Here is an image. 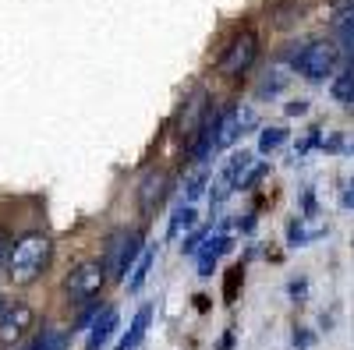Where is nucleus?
Wrapping results in <instances>:
<instances>
[{"label":"nucleus","instance_id":"nucleus-1","mask_svg":"<svg viewBox=\"0 0 354 350\" xmlns=\"http://www.w3.org/2000/svg\"><path fill=\"white\" fill-rule=\"evenodd\" d=\"M50 255H53V241L46 237V233H39V230L25 233V237L15 241V248H11V262H8L11 283H18V286L36 283L50 266Z\"/></svg>","mask_w":354,"mask_h":350},{"label":"nucleus","instance_id":"nucleus-2","mask_svg":"<svg viewBox=\"0 0 354 350\" xmlns=\"http://www.w3.org/2000/svg\"><path fill=\"white\" fill-rule=\"evenodd\" d=\"M294 68H298L301 78L308 81H326L337 75L340 68V43L337 39H312L298 50V57H294Z\"/></svg>","mask_w":354,"mask_h":350},{"label":"nucleus","instance_id":"nucleus-3","mask_svg":"<svg viewBox=\"0 0 354 350\" xmlns=\"http://www.w3.org/2000/svg\"><path fill=\"white\" fill-rule=\"evenodd\" d=\"M142 251H145V244H142V233L138 230H117L113 237L106 241V255H103L106 276L124 280L128 269H135V262H138Z\"/></svg>","mask_w":354,"mask_h":350},{"label":"nucleus","instance_id":"nucleus-4","mask_svg":"<svg viewBox=\"0 0 354 350\" xmlns=\"http://www.w3.org/2000/svg\"><path fill=\"white\" fill-rule=\"evenodd\" d=\"M106 283V266L103 262H82L75 266L64 280V290H68V301L71 304H93L100 298V290Z\"/></svg>","mask_w":354,"mask_h":350},{"label":"nucleus","instance_id":"nucleus-5","mask_svg":"<svg viewBox=\"0 0 354 350\" xmlns=\"http://www.w3.org/2000/svg\"><path fill=\"white\" fill-rule=\"evenodd\" d=\"M259 61V32L245 28L241 36H234L220 57V75L223 78H241L245 71H252V64Z\"/></svg>","mask_w":354,"mask_h":350},{"label":"nucleus","instance_id":"nucleus-6","mask_svg":"<svg viewBox=\"0 0 354 350\" xmlns=\"http://www.w3.org/2000/svg\"><path fill=\"white\" fill-rule=\"evenodd\" d=\"M209 96H205V89H195L188 99H185V106H181V113H177V135H181V142L192 149V142L198 138V131H202V124H205V117H209Z\"/></svg>","mask_w":354,"mask_h":350},{"label":"nucleus","instance_id":"nucleus-7","mask_svg":"<svg viewBox=\"0 0 354 350\" xmlns=\"http://www.w3.org/2000/svg\"><path fill=\"white\" fill-rule=\"evenodd\" d=\"M32 326H36V311H32V304H25V301L8 304L4 311H0V343L11 347V343L25 340Z\"/></svg>","mask_w":354,"mask_h":350},{"label":"nucleus","instance_id":"nucleus-8","mask_svg":"<svg viewBox=\"0 0 354 350\" xmlns=\"http://www.w3.org/2000/svg\"><path fill=\"white\" fill-rule=\"evenodd\" d=\"M245 124H252V113H248V110H238V106H227V110H220V113H216L213 153H223V149H230V145L241 138V131H248Z\"/></svg>","mask_w":354,"mask_h":350},{"label":"nucleus","instance_id":"nucleus-9","mask_svg":"<svg viewBox=\"0 0 354 350\" xmlns=\"http://www.w3.org/2000/svg\"><path fill=\"white\" fill-rule=\"evenodd\" d=\"M163 198H167V173H160V170L145 173V181L138 184V209H142V216H153Z\"/></svg>","mask_w":354,"mask_h":350},{"label":"nucleus","instance_id":"nucleus-10","mask_svg":"<svg viewBox=\"0 0 354 350\" xmlns=\"http://www.w3.org/2000/svg\"><path fill=\"white\" fill-rule=\"evenodd\" d=\"M149 322H153V304H142V308L135 311V318H131L128 333L121 336V343H117L113 350H135V347L145 340V333H149Z\"/></svg>","mask_w":354,"mask_h":350},{"label":"nucleus","instance_id":"nucleus-11","mask_svg":"<svg viewBox=\"0 0 354 350\" xmlns=\"http://www.w3.org/2000/svg\"><path fill=\"white\" fill-rule=\"evenodd\" d=\"M117 333V308H103L100 315H96V322H93V329H88V350H100V347H106L110 343V336Z\"/></svg>","mask_w":354,"mask_h":350},{"label":"nucleus","instance_id":"nucleus-12","mask_svg":"<svg viewBox=\"0 0 354 350\" xmlns=\"http://www.w3.org/2000/svg\"><path fill=\"white\" fill-rule=\"evenodd\" d=\"M230 237H223V233H220V237H205V244L198 248V273L202 276H209L213 273V266H216V258L223 255V251H230Z\"/></svg>","mask_w":354,"mask_h":350},{"label":"nucleus","instance_id":"nucleus-13","mask_svg":"<svg viewBox=\"0 0 354 350\" xmlns=\"http://www.w3.org/2000/svg\"><path fill=\"white\" fill-rule=\"evenodd\" d=\"M153 262H156V248H145L135 262V269L128 276V294H138V290L145 286V280H149V269H153Z\"/></svg>","mask_w":354,"mask_h":350},{"label":"nucleus","instance_id":"nucleus-14","mask_svg":"<svg viewBox=\"0 0 354 350\" xmlns=\"http://www.w3.org/2000/svg\"><path fill=\"white\" fill-rule=\"evenodd\" d=\"M330 93H333L337 103H347V106L354 103V61L333 78V89H330Z\"/></svg>","mask_w":354,"mask_h":350},{"label":"nucleus","instance_id":"nucleus-15","mask_svg":"<svg viewBox=\"0 0 354 350\" xmlns=\"http://www.w3.org/2000/svg\"><path fill=\"white\" fill-rule=\"evenodd\" d=\"M195 220H198L195 206H181V209H174L170 226H167V237H170V241H174V237H181V230H192V226H195Z\"/></svg>","mask_w":354,"mask_h":350},{"label":"nucleus","instance_id":"nucleus-16","mask_svg":"<svg viewBox=\"0 0 354 350\" xmlns=\"http://www.w3.org/2000/svg\"><path fill=\"white\" fill-rule=\"evenodd\" d=\"M333 36H337V43H344V46L354 50V8L337 11V18H333Z\"/></svg>","mask_w":354,"mask_h":350},{"label":"nucleus","instance_id":"nucleus-17","mask_svg":"<svg viewBox=\"0 0 354 350\" xmlns=\"http://www.w3.org/2000/svg\"><path fill=\"white\" fill-rule=\"evenodd\" d=\"M283 85H287V75H283L280 68H273L270 75L259 81V89H255V93H259V99H273V96L283 89Z\"/></svg>","mask_w":354,"mask_h":350},{"label":"nucleus","instance_id":"nucleus-18","mask_svg":"<svg viewBox=\"0 0 354 350\" xmlns=\"http://www.w3.org/2000/svg\"><path fill=\"white\" fill-rule=\"evenodd\" d=\"M283 142H287V128H266V131L259 135V153H262V156H270V153L280 149Z\"/></svg>","mask_w":354,"mask_h":350},{"label":"nucleus","instance_id":"nucleus-19","mask_svg":"<svg viewBox=\"0 0 354 350\" xmlns=\"http://www.w3.org/2000/svg\"><path fill=\"white\" fill-rule=\"evenodd\" d=\"M68 333H61V329H46L32 347H28V350H68Z\"/></svg>","mask_w":354,"mask_h":350},{"label":"nucleus","instance_id":"nucleus-20","mask_svg":"<svg viewBox=\"0 0 354 350\" xmlns=\"http://www.w3.org/2000/svg\"><path fill=\"white\" fill-rule=\"evenodd\" d=\"M319 233H322V226H315V230H308L301 220H294L290 223V230H287V244L290 248H298V244H308L312 237H319Z\"/></svg>","mask_w":354,"mask_h":350},{"label":"nucleus","instance_id":"nucleus-21","mask_svg":"<svg viewBox=\"0 0 354 350\" xmlns=\"http://www.w3.org/2000/svg\"><path fill=\"white\" fill-rule=\"evenodd\" d=\"M205 237H209V230H192L188 237H185V244H181V251H185V255H195V251L205 244Z\"/></svg>","mask_w":354,"mask_h":350},{"label":"nucleus","instance_id":"nucleus-22","mask_svg":"<svg viewBox=\"0 0 354 350\" xmlns=\"http://www.w3.org/2000/svg\"><path fill=\"white\" fill-rule=\"evenodd\" d=\"M238 283H241V266L227 273V286H223V298H227V301L238 298Z\"/></svg>","mask_w":354,"mask_h":350},{"label":"nucleus","instance_id":"nucleus-23","mask_svg":"<svg viewBox=\"0 0 354 350\" xmlns=\"http://www.w3.org/2000/svg\"><path fill=\"white\" fill-rule=\"evenodd\" d=\"M11 248H15V241L8 237L4 230H0V273H8V262H11Z\"/></svg>","mask_w":354,"mask_h":350},{"label":"nucleus","instance_id":"nucleus-24","mask_svg":"<svg viewBox=\"0 0 354 350\" xmlns=\"http://www.w3.org/2000/svg\"><path fill=\"white\" fill-rule=\"evenodd\" d=\"M202 191H205V173H195V177L188 181V206H192Z\"/></svg>","mask_w":354,"mask_h":350},{"label":"nucleus","instance_id":"nucleus-25","mask_svg":"<svg viewBox=\"0 0 354 350\" xmlns=\"http://www.w3.org/2000/svg\"><path fill=\"white\" fill-rule=\"evenodd\" d=\"M312 343V333L308 329H298V333H294V350H305Z\"/></svg>","mask_w":354,"mask_h":350},{"label":"nucleus","instance_id":"nucleus-26","mask_svg":"<svg viewBox=\"0 0 354 350\" xmlns=\"http://www.w3.org/2000/svg\"><path fill=\"white\" fill-rule=\"evenodd\" d=\"M305 290H308V286H305V280H294V283H290V298H294V301L305 298Z\"/></svg>","mask_w":354,"mask_h":350},{"label":"nucleus","instance_id":"nucleus-27","mask_svg":"<svg viewBox=\"0 0 354 350\" xmlns=\"http://www.w3.org/2000/svg\"><path fill=\"white\" fill-rule=\"evenodd\" d=\"M340 202H344V209H354V181L347 184V191H344V198H340Z\"/></svg>","mask_w":354,"mask_h":350},{"label":"nucleus","instance_id":"nucleus-28","mask_svg":"<svg viewBox=\"0 0 354 350\" xmlns=\"http://www.w3.org/2000/svg\"><path fill=\"white\" fill-rule=\"evenodd\" d=\"M330 8L333 11H347V8H354V0H330Z\"/></svg>","mask_w":354,"mask_h":350},{"label":"nucleus","instance_id":"nucleus-29","mask_svg":"<svg viewBox=\"0 0 354 350\" xmlns=\"http://www.w3.org/2000/svg\"><path fill=\"white\" fill-rule=\"evenodd\" d=\"M305 110H308V103H290V106H287L290 117H298V113H305Z\"/></svg>","mask_w":354,"mask_h":350},{"label":"nucleus","instance_id":"nucleus-30","mask_svg":"<svg viewBox=\"0 0 354 350\" xmlns=\"http://www.w3.org/2000/svg\"><path fill=\"white\" fill-rule=\"evenodd\" d=\"M4 308H8V298H4V294H0V311H4Z\"/></svg>","mask_w":354,"mask_h":350},{"label":"nucleus","instance_id":"nucleus-31","mask_svg":"<svg viewBox=\"0 0 354 350\" xmlns=\"http://www.w3.org/2000/svg\"><path fill=\"white\" fill-rule=\"evenodd\" d=\"M347 153H354V142H351V145H347Z\"/></svg>","mask_w":354,"mask_h":350}]
</instances>
